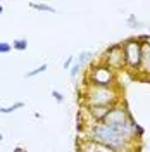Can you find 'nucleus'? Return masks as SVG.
Returning a JSON list of instances; mask_svg holds the SVG:
<instances>
[{
	"mask_svg": "<svg viewBox=\"0 0 150 152\" xmlns=\"http://www.w3.org/2000/svg\"><path fill=\"white\" fill-rule=\"evenodd\" d=\"M84 132H86V140L97 143V145H103L114 152H130L135 145V143L128 142L119 132H116L114 128L103 123L88 124Z\"/></svg>",
	"mask_w": 150,
	"mask_h": 152,
	"instance_id": "nucleus-1",
	"label": "nucleus"
},
{
	"mask_svg": "<svg viewBox=\"0 0 150 152\" xmlns=\"http://www.w3.org/2000/svg\"><path fill=\"white\" fill-rule=\"evenodd\" d=\"M86 107H114L121 102V90L116 86L84 85V92L79 99Z\"/></svg>",
	"mask_w": 150,
	"mask_h": 152,
	"instance_id": "nucleus-2",
	"label": "nucleus"
},
{
	"mask_svg": "<svg viewBox=\"0 0 150 152\" xmlns=\"http://www.w3.org/2000/svg\"><path fill=\"white\" fill-rule=\"evenodd\" d=\"M84 85H93V86H116V71H112L109 66L103 62L92 66L88 69V76Z\"/></svg>",
	"mask_w": 150,
	"mask_h": 152,
	"instance_id": "nucleus-3",
	"label": "nucleus"
},
{
	"mask_svg": "<svg viewBox=\"0 0 150 152\" xmlns=\"http://www.w3.org/2000/svg\"><path fill=\"white\" fill-rule=\"evenodd\" d=\"M141 47L143 42L138 38H131L122 42V48H124V64L126 69H130L131 73H138V67L141 62Z\"/></svg>",
	"mask_w": 150,
	"mask_h": 152,
	"instance_id": "nucleus-4",
	"label": "nucleus"
},
{
	"mask_svg": "<svg viewBox=\"0 0 150 152\" xmlns=\"http://www.w3.org/2000/svg\"><path fill=\"white\" fill-rule=\"evenodd\" d=\"M102 62L105 66H109L112 71L124 69L126 64H124V48H122V43H116V45H111L107 48L102 57Z\"/></svg>",
	"mask_w": 150,
	"mask_h": 152,
	"instance_id": "nucleus-5",
	"label": "nucleus"
},
{
	"mask_svg": "<svg viewBox=\"0 0 150 152\" xmlns=\"http://www.w3.org/2000/svg\"><path fill=\"white\" fill-rule=\"evenodd\" d=\"M143 47H141V62L138 67L136 75L143 78H150V40H141Z\"/></svg>",
	"mask_w": 150,
	"mask_h": 152,
	"instance_id": "nucleus-6",
	"label": "nucleus"
},
{
	"mask_svg": "<svg viewBox=\"0 0 150 152\" xmlns=\"http://www.w3.org/2000/svg\"><path fill=\"white\" fill-rule=\"evenodd\" d=\"M92 59H93V54L86 50V52H81V54L78 56V59H76V62H78V64H79L81 67H84L86 64H88V62H92Z\"/></svg>",
	"mask_w": 150,
	"mask_h": 152,
	"instance_id": "nucleus-7",
	"label": "nucleus"
},
{
	"mask_svg": "<svg viewBox=\"0 0 150 152\" xmlns=\"http://www.w3.org/2000/svg\"><path fill=\"white\" fill-rule=\"evenodd\" d=\"M29 5H31L33 9H36V10H43V12H55L54 7H50L48 4H43V2H31Z\"/></svg>",
	"mask_w": 150,
	"mask_h": 152,
	"instance_id": "nucleus-8",
	"label": "nucleus"
},
{
	"mask_svg": "<svg viewBox=\"0 0 150 152\" xmlns=\"http://www.w3.org/2000/svg\"><path fill=\"white\" fill-rule=\"evenodd\" d=\"M12 48H14V50H17V52H24V50L28 48V42H26L24 38L14 40V42H12Z\"/></svg>",
	"mask_w": 150,
	"mask_h": 152,
	"instance_id": "nucleus-9",
	"label": "nucleus"
},
{
	"mask_svg": "<svg viewBox=\"0 0 150 152\" xmlns=\"http://www.w3.org/2000/svg\"><path fill=\"white\" fill-rule=\"evenodd\" d=\"M79 152H97V143L90 142V140H84L79 147Z\"/></svg>",
	"mask_w": 150,
	"mask_h": 152,
	"instance_id": "nucleus-10",
	"label": "nucleus"
},
{
	"mask_svg": "<svg viewBox=\"0 0 150 152\" xmlns=\"http://www.w3.org/2000/svg\"><path fill=\"white\" fill-rule=\"evenodd\" d=\"M21 107H24L23 102H16V104L9 105V107H0V114H12L16 109H21Z\"/></svg>",
	"mask_w": 150,
	"mask_h": 152,
	"instance_id": "nucleus-11",
	"label": "nucleus"
},
{
	"mask_svg": "<svg viewBox=\"0 0 150 152\" xmlns=\"http://www.w3.org/2000/svg\"><path fill=\"white\" fill-rule=\"evenodd\" d=\"M47 64H42V66H38L35 67V69H31V71H28L26 73V78H33V76H36V75H42V73H45L47 71Z\"/></svg>",
	"mask_w": 150,
	"mask_h": 152,
	"instance_id": "nucleus-12",
	"label": "nucleus"
},
{
	"mask_svg": "<svg viewBox=\"0 0 150 152\" xmlns=\"http://www.w3.org/2000/svg\"><path fill=\"white\" fill-rule=\"evenodd\" d=\"M81 69H83V67L79 66L78 62H74V64H73V67L69 69V75H71V78H73V80H76V78L79 76V73H81Z\"/></svg>",
	"mask_w": 150,
	"mask_h": 152,
	"instance_id": "nucleus-13",
	"label": "nucleus"
},
{
	"mask_svg": "<svg viewBox=\"0 0 150 152\" xmlns=\"http://www.w3.org/2000/svg\"><path fill=\"white\" fill-rule=\"evenodd\" d=\"M12 50V45L7 43V42H0V54H9Z\"/></svg>",
	"mask_w": 150,
	"mask_h": 152,
	"instance_id": "nucleus-14",
	"label": "nucleus"
},
{
	"mask_svg": "<svg viewBox=\"0 0 150 152\" xmlns=\"http://www.w3.org/2000/svg\"><path fill=\"white\" fill-rule=\"evenodd\" d=\"M128 24H130L131 28H136V26L140 24V23H138V19H136V16H135V14H130V16H128Z\"/></svg>",
	"mask_w": 150,
	"mask_h": 152,
	"instance_id": "nucleus-15",
	"label": "nucleus"
},
{
	"mask_svg": "<svg viewBox=\"0 0 150 152\" xmlns=\"http://www.w3.org/2000/svg\"><path fill=\"white\" fill-rule=\"evenodd\" d=\"M52 97L55 99L59 104H62V102H64V95L60 94V92H57V90H54V92H52Z\"/></svg>",
	"mask_w": 150,
	"mask_h": 152,
	"instance_id": "nucleus-16",
	"label": "nucleus"
},
{
	"mask_svg": "<svg viewBox=\"0 0 150 152\" xmlns=\"http://www.w3.org/2000/svg\"><path fill=\"white\" fill-rule=\"evenodd\" d=\"M73 64H74V57H67L66 61H64V69H71L73 67Z\"/></svg>",
	"mask_w": 150,
	"mask_h": 152,
	"instance_id": "nucleus-17",
	"label": "nucleus"
},
{
	"mask_svg": "<svg viewBox=\"0 0 150 152\" xmlns=\"http://www.w3.org/2000/svg\"><path fill=\"white\" fill-rule=\"evenodd\" d=\"M16 152H24V151H23V149H21V147H17V149H16Z\"/></svg>",
	"mask_w": 150,
	"mask_h": 152,
	"instance_id": "nucleus-18",
	"label": "nucleus"
},
{
	"mask_svg": "<svg viewBox=\"0 0 150 152\" xmlns=\"http://www.w3.org/2000/svg\"><path fill=\"white\" fill-rule=\"evenodd\" d=\"M2 140H4V135H2V133H0V142H2Z\"/></svg>",
	"mask_w": 150,
	"mask_h": 152,
	"instance_id": "nucleus-19",
	"label": "nucleus"
},
{
	"mask_svg": "<svg viewBox=\"0 0 150 152\" xmlns=\"http://www.w3.org/2000/svg\"><path fill=\"white\" fill-rule=\"evenodd\" d=\"M2 12H4V7H2V5H0V14H2Z\"/></svg>",
	"mask_w": 150,
	"mask_h": 152,
	"instance_id": "nucleus-20",
	"label": "nucleus"
}]
</instances>
